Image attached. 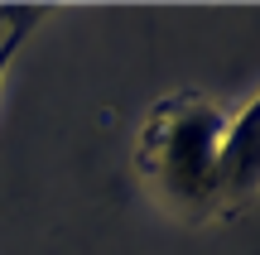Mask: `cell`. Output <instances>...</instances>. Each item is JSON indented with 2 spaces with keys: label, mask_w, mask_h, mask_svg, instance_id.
<instances>
[{
  "label": "cell",
  "mask_w": 260,
  "mask_h": 255,
  "mask_svg": "<svg viewBox=\"0 0 260 255\" xmlns=\"http://www.w3.org/2000/svg\"><path fill=\"white\" fill-rule=\"evenodd\" d=\"M222 106L203 92H174L145 116V130L135 140V169L174 217L203 222L222 212Z\"/></svg>",
  "instance_id": "1"
},
{
  "label": "cell",
  "mask_w": 260,
  "mask_h": 255,
  "mask_svg": "<svg viewBox=\"0 0 260 255\" xmlns=\"http://www.w3.org/2000/svg\"><path fill=\"white\" fill-rule=\"evenodd\" d=\"M260 188V96L241 116H226L222 140V212H236Z\"/></svg>",
  "instance_id": "2"
},
{
  "label": "cell",
  "mask_w": 260,
  "mask_h": 255,
  "mask_svg": "<svg viewBox=\"0 0 260 255\" xmlns=\"http://www.w3.org/2000/svg\"><path fill=\"white\" fill-rule=\"evenodd\" d=\"M39 15H44V10H15V15H10V29H5V39H0V82H5V72H10V63H15L19 44L34 34V19Z\"/></svg>",
  "instance_id": "3"
}]
</instances>
